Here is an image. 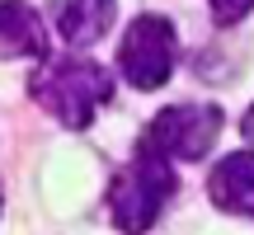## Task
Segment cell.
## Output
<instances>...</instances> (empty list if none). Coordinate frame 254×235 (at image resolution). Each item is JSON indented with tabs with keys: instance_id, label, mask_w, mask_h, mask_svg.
<instances>
[{
	"instance_id": "cell-5",
	"label": "cell",
	"mask_w": 254,
	"mask_h": 235,
	"mask_svg": "<svg viewBox=\"0 0 254 235\" xmlns=\"http://www.w3.org/2000/svg\"><path fill=\"white\" fill-rule=\"evenodd\" d=\"M207 198L217 212L231 217H254V151H231L212 165Z\"/></svg>"
},
{
	"instance_id": "cell-1",
	"label": "cell",
	"mask_w": 254,
	"mask_h": 235,
	"mask_svg": "<svg viewBox=\"0 0 254 235\" xmlns=\"http://www.w3.org/2000/svg\"><path fill=\"white\" fill-rule=\"evenodd\" d=\"M28 99L47 118H57L71 132H85L94 113L113 99V75L90 57H43L38 71L28 75Z\"/></svg>"
},
{
	"instance_id": "cell-6",
	"label": "cell",
	"mask_w": 254,
	"mask_h": 235,
	"mask_svg": "<svg viewBox=\"0 0 254 235\" xmlns=\"http://www.w3.org/2000/svg\"><path fill=\"white\" fill-rule=\"evenodd\" d=\"M52 52L47 43V19L38 14L28 0H0V57L19 61V57H43Z\"/></svg>"
},
{
	"instance_id": "cell-3",
	"label": "cell",
	"mask_w": 254,
	"mask_h": 235,
	"mask_svg": "<svg viewBox=\"0 0 254 235\" xmlns=\"http://www.w3.org/2000/svg\"><path fill=\"white\" fill-rule=\"evenodd\" d=\"M174 61H179V38L165 14H136L123 28L118 71L132 90H160L174 75Z\"/></svg>"
},
{
	"instance_id": "cell-9",
	"label": "cell",
	"mask_w": 254,
	"mask_h": 235,
	"mask_svg": "<svg viewBox=\"0 0 254 235\" xmlns=\"http://www.w3.org/2000/svg\"><path fill=\"white\" fill-rule=\"evenodd\" d=\"M240 132H245V141H254V104H250V113L240 118Z\"/></svg>"
},
{
	"instance_id": "cell-8",
	"label": "cell",
	"mask_w": 254,
	"mask_h": 235,
	"mask_svg": "<svg viewBox=\"0 0 254 235\" xmlns=\"http://www.w3.org/2000/svg\"><path fill=\"white\" fill-rule=\"evenodd\" d=\"M207 5H212V19H217L221 28H231L254 9V0H207Z\"/></svg>"
},
{
	"instance_id": "cell-2",
	"label": "cell",
	"mask_w": 254,
	"mask_h": 235,
	"mask_svg": "<svg viewBox=\"0 0 254 235\" xmlns=\"http://www.w3.org/2000/svg\"><path fill=\"white\" fill-rule=\"evenodd\" d=\"M179 193V174L174 160H165L151 146H136V155L113 174L109 183V217L123 235H146L165 217V207Z\"/></svg>"
},
{
	"instance_id": "cell-10",
	"label": "cell",
	"mask_w": 254,
	"mask_h": 235,
	"mask_svg": "<svg viewBox=\"0 0 254 235\" xmlns=\"http://www.w3.org/2000/svg\"><path fill=\"white\" fill-rule=\"evenodd\" d=\"M0 212H5V193H0Z\"/></svg>"
},
{
	"instance_id": "cell-7",
	"label": "cell",
	"mask_w": 254,
	"mask_h": 235,
	"mask_svg": "<svg viewBox=\"0 0 254 235\" xmlns=\"http://www.w3.org/2000/svg\"><path fill=\"white\" fill-rule=\"evenodd\" d=\"M118 19V0H52V24L71 47H90Z\"/></svg>"
},
{
	"instance_id": "cell-4",
	"label": "cell",
	"mask_w": 254,
	"mask_h": 235,
	"mask_svg": "<svg viewBox=\"0 0 254 235\" xmlns=\"http://www.w3.org/2000/svg\"><path fill=\"white\" fill-rule=\"evenodd\" d=\"M221 127H226V113L217 104H170L155 113V122H146L141 146L160 151L165 160H202L212 155Z\"/></svg>"
}]
</instances>
